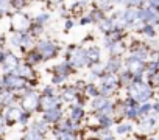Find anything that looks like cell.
I'll list each match as a JSON object with an SVG mask.
<instances>
[{"mask_svg": "<svg viewBox=\"0 0 159 140\" xmlns=\"http://www.w3.org/2000/svg\"><path fill=\"white\" fill-rule=\"evenodd\" d=\"M39 100H41V95L33 92V90H27L25 95L22 97V109L25 112H33L34 109L39 107Z\"/></svg>", "mask_w": 159, "mask_h": 140, "instance_id": "6da1fadb", "label": "cell"}, {"mask_svg": "<svg viewBox=\"0 0 159 140\" xmlns=\"http://www.w3.org/2000/svg\"><path fill=\"white\" fill-rule=\"evenodd\" d=\"M36 51L42 56V59H52L53 56H56V53H58V47L52 42V41H41L39 44H38V48H36Z\"/></svg>", "mask_w": 159, "mask_h": 140, "instance_id": "7a4b0ae2", "label": "cell"}, {"mask_svg": "<svg viewBox=\"0 0 159 140\" xmlns=\"http://www.w3.org/2000/svg\"><path fill=\"white\" fill-rule=\"evenodd\" d=\"M70 65H73V67L89 65V59H88V55H86V50L84 48H72Z\"/></svg>", "mask_w": 159, "mask_h": 140, "instance_id": "3957f363", "label": "cell"}, {"mask_svg": "<svg viewBox=\"0 0 159 140\" xmlns=\"http://www.w3.org/2000/svg\"><path fill=\"white\" fill-rule=\"evenodd\" d=\"M3 83L8 90H22L25 87V80L16 77L14 73H8L7 77H3Z\"/></svg>", "mask_w": 159, "mask_h": 140, "instance_id": "277c9868", "label": "cell"}, {"mask_svg": "<svg viewBox=\"0 0 159 140\" xmlns=\"http://www.w3.org/2000/svg\"><path fill=\"white\" fill-rule=\"evenodd\" d=\"M11 25L16 30V33H25V30L30 28V20L24 14H14L13 20H11Z\"/></svg>", "mask_w": 159, "mask_h": 140, "instance_id": "5b68a950", "label": "cell"}, {"mask_svg": "<svg viewBox=\"0 0 159 140\" xmlns=\"http://www.w3.org/2000/svg\"><path fill=\"white\" fill-rule=\"evenodd\" d=\"M22 111H24V109L19 107V106H10V107H7V112H5V115H3L5 123H14V121H19V117H20Z\"/></svg>", "mask_w": 159, "mask_h": 140, "instance_id": "8992f818", "label": "cell"}, {"mask_svg": "<svg viewBox=\"0 0 159 140\" xmlns=\"http://www.w3.org/2000/svg\"><path fill=\"white\" fill-rule=\"evenodd\" d=\"M59 98L56 97H41L39 100V107H42V111H50V109H56L59 107Z\"/></svg>", "mask_w": 159, "mask_h": 140, "instance_id": "52a82bcc", "label": "cell"}, {"mask_svg": "<svg viewBox=\"0 0 159 140\" xmlns=\"http://www.w3.org/2000/svg\"><path fill=\"white\" fill-rule=\"evenodd\" d=\"M2 65H3V70H5L7 73H14V70L19 65V59L14 55H7L5 59H3V62H2Z\"/></svg>", "mask_w": 159, "mask_h": 140, "instance_id": "ba28073f", "label": "cell"}, {"mask_svg": "<svg viewBox=\"0 0 159 140\" xmlns=\"http://www.w3.org/2000/svg\"><path fill=\"white\" fill-rule=\"evenodd\" d=\"M61 117H62L61 107H56V109L45 111V112H44V117H42V120H44L47 125H50V123H58V121L61 120Z\"/></svg>", "mask_w": 159, "mask_h": 140, "instance_id": "9c48e42d", "label": "cell"}, {"mask_svg": "<svg viewBox=\"0 0 159 140\" xmlns=\"http://www.w3.org/2000/svg\"><path fill=\"white\" fill-rule=\"evenodd\" d=\"M70 118L69 120H72V121H75V123H80L83 120V117H84V109H83V106L81 104H75V106H70Z\"/></svg>", "mask_w": 159, "mask_h": 140, "instance_id": "30bf717a", "label": "cell"}, {"mask_svg": "<svg viewBox=\"0 0 159 140\" xmlns=\"http://www.w3.org/2000/svg\"><path fill=\"white\" fill-rule=\"evenodd\" d=\"M14 75L16 77H19V78H31L33 77V70H31V67L30 65H22V64H19L17 65V68L14 70Z\"/></svg>", "mask_w": 159, "mask_h": 140, "instance_id": "8fae6325", "label": "cell"}, {"mask_svg": "<svg viewBox=\"0 0 159 140\" xmlns=\"http://www.w3.org/2000/svg\"><path fill=\"white\" fill-rule=\"evenodd\" d=\"M78 95H76V89L75 87H67V89H64L62 92H61V101H73L75 98H76Z\"/></svg>", "mask_w": 159, "mask_h": 140, "instance_id": "7c38bea8", "label": "cell"}, {"mask_svg": "<svg viewBox=\"0 0 159 140\" xmlns=\"http://www.w3.org/2000/svg\"><path fill=\"white\" fill-rule=\"evenodd\" d=\"M108 103H109V101H108V98H105V97H100V95H98V97H95V98L92 100V109H94L95 112H100V111L108 104Z\"/></svg>", "mask_w": 159, "mask_h": 140, "instance_id": "4fadbf2b", "label": "cell"}, {"mask_svg": "<svg viewBox=\"0 0 159 140\" xmlns=\"http://www.w3.org/2000/svg\"><path fill=\"white\" fill-rule=\"evenodd\" d=\"M31 129L44 135V134L48 131V125H47L44 120H36V121H33V123H31Z\"/></svg>", "mask_w": 159, "mask_h": 140, "instance_id": "5bb4252c", "label": "cell"}, {"mask_svg": "<svg viewBox=\"0 0 159 140\" xmlns=\"http://www.w3.org/2000/svg\"><path fill=\"white\" fill-rule=\"evenodd\" d=\"M13 103H14V95L11 92H0V104L10 107L13 106Z\"/></svg>", "mask_w": 159, "mask_h": 140, "instance_id": "9a60e30c", "label": "cell"}, {"mask_svg": "<svg viewBox=\"0 0 159 140\" xmlns=\"http://www.w3.org/2000/svg\"><path fill=\"white\" fill-rule=\"evenodd\" d=\"M70 72H72V65H70L69 62H62V64H59V65L55 67V73H56V75L67 77Z\"/></svg>", "mask_w": 159, "mask_h": 140, "instance_id": "2e32d148", "label": "cell"}, {"mask_svg": "<svg viewBox=\"0 0 159 140\" xmlns=\"http://www.w3.org/2000/svg\"><path fill=\"white\" fill-rule=\"evenodd\" d=\"M86 55H88V59H89V65H91L92 62H97V61L100 59V50H98L97 47L88 48V50H86Z\"/></svg>", "mask_w": 159, "mask_h": 140, "instance_id": "e0dca14e", "label": "cell"}, {"mask_svg": "<svg viewBox=\"0 0 159 140\" xmlns=\"http://www.w3.org/2000/svg\"><path fill=\"white\" fill-rule=\"evenodd\" d=\"M55 138L56 140H80L76 137V134H70V132H62V131H55Z\"/></svg>", "mask_w": 159, "mask_h": 140, "instance_id": "ac0fdd59", "label": "cell"}, {"mask_svg": "<svg viewBox=\"0 0 159 140\" xmlns=\"http://www.w3.org/2000/svg\"><path fill=\"white\" fill-rule=\"evenodd\" d=\"M97 118H98V125H100L102 128H105V129H108V128L112 125V118H111L109 115H98V114H97Z\"/></svg>", "mask_w": 159, "mask_h": 140, "instance_id": "d6986e66", "label": "cell"}, {"mask_svg": "<svg viewBox=\"0 0 159 140\" xmlns=\"http://www.w3.org/2000/svg\"><path fill=\"white\" fill-rule=\"evenodd\" d=\"M84 94L86 95H89V97H98V87L95 86V84H92V83H89V84H86L84 86Z\"/></svg>", "mask_w": 159, "mask_h": 140, "instance_id": "ffe728a7", "label": "cell"}, {"mask_svg": "<svg viewBox=\"0 0 159 140\" xmlns=\"http://www.w3.org/2000/svg\"><path fill=\"white\" fill-rule=\"evenodd\" d=\"M27 61H28V64H38V62H41L42 61V56L36 51V50H33V51H30L28 55H27Z\"/></svg>", "mask_w": 159, "mask_h": 140, "instance_id": "44dd1931", "label": "cell"}, {"mask_svg": "<svg viewBox=\"0 0 159 140\" xmlns=\"http://www.w3.org/2000/svg\"><path fill=\"white\" fill-rule=\"evenodd\" d=\"M22 140H44V135L39 134V132H36V131H33V129H30V131L24 135Z\"/></svg>", "mask_w": 159, "mask_h": 140, "instance_id": "7402d4cb", "label": "cell"}, {"mask_svg": "<svg viewBox=\"0 0 159 140\" xmlns=\"http://www.w3.org/2000/svg\"><path fill=\"white\" fill-rule=\"evenodd\" d=\"M33 45V37L27 33H22V42H20V47L22 48H30Z\"/></svg>", "mask_w": 159, "mask_h": 140, "instance_id": "603a6c76", "label": "cell"}, {"mask_svg": "<svg viewBox=\"0 0 159 140\" xmlns=\"http://www.w3.org/2000/svg\"><path fill=\"white\" fill-rule=\"evenodd\" d=\"M116 83H117V80H116L114 75H106V77H103V80H102V84L109 86V87H114Z\"/></svg>", "mask_w": 159, "mask_h": 140, "instance_id": "cb8c5ba5", "label": "cell"}, {"mask_svg": "<svg viewBox=\"0 0 159 140\" xmlns=\"http://www.w3.org/2000/svg\"><path fill=\"white\" fill-rule=\"evenodd\" d=\"M34 20H36V25H41V27H42L44 24H47V22L50 20V16H48L47 13H42V14H38Z\"/></svg>", "mask_w": 159, "mask_h": 140, "instance_id": "d4e9b609", "label": "cell"}, {"mask_svg": "<svg viewBox=\"0 0 159 140\" xmlns=\"http://www.w3.org/2000/svg\"><path fill=\"white\" fill-rule=\"evenodd\" d=\"M20 42H22V33H14L10 39V44L13 47H20Z\"/></svg>", "mask_w": 159, "mask_h": 140, "instance_id": "484cf974", "label": "cell"}, {"mask_svg": "<svg viewBox=\"0 0 159 140\" xmlns=\"http://www.w3.org/2000/svg\"><path fill=\"white\" fill-rule=\"evenodd\" d=\"M119 67V61L117 59H114V58H111L109 59V62H108V65H106V70L111 73V72H114V70Z\"/></svg>", "mask_w": 159, "mask_h": 140, "instance_id": "4316f807", "label": "cell"}, {"mask_svg": "<svg viewBox=\"0 0 159 140\" xmlns=\"http://www.w3.org/2000/svg\"><path fill=\"white\" fill-rule=\"evenodd\" d=\"M25 3H27V0H10V7H13L16 10H20Z\"/></svg>", "mask_w": 159, "mask_h": 140, "instance_id": "83f0119b", "label": "cell"}, {"mask_svg": "<svg viewBox=\"0 0 159 140\" xmlns=\"http://www.w3.org/2000/svg\"><path fill=\"white\" fill-rule=\"evenodd\" d=\"M28 120H30V112L22 111V114H20V117H19V123H20V125H27Z\"/></svg>", "mask_w": 159, "mask_h": 140, "instance_id": "f1b7e54d", "label": "cell"}, {"mask_svg": "<svg viewBox=\"0 0 159 140\" xmlns=\"http://www.w3.org/2000/svg\"><path fill=\"white\" fill-rule=\"evenodd\" d=\"M128 131H131V125H128V123L119 125V128H117V134H126Z\"/></svg>", "mask_w": 159, "mask_h": 140, "instance_id": "f546056e", "label": "cell"}, {"mask_svg": "<svg viewBox=\"0 0 159 140\" xmlns=\"http://www.w3.org/2000/svg\"><path fill=\"white\" fill-rule=\"evenodd\" d=\"M112 20L111 19H103L102 22H100V27L103 28V30H109V28H112Z\"/></svg>", "mask_w": 159, "mask_h": 140, "instance_id": "4dcf8cb0", "label": "cell"}, {"mask_svg": "<svg viewBox=\"0 0 159 140\" xmlns=\"http://www.w3.org/2000/svg\"><path fill=\"white\" fill-rule=\"evenodd\" d=\"M66 78H67V77H62V75H55V77L52 78V83H53V84H61V83H64V81H66Z\"/></svg>", "mask_w": 159, "mask_h": 140, "instance_id": "1f68e13d", "label": "cell"}, {"mask_svg": "<svg viewBox=\"0 0 159 140\" xmlns=\"http://www.w3.org/2000/svg\"><path fill=\"white\" fill-rule=\"evenodd\" d=\"M42 97H55V94H53V87H45L44 89V92H42Z\"/></svg>", "mask_w": 159, "mask_h": 140, "instance_id": "d6a6232c", "label": "cell"}, {"mask_svg": "<svg viewBox=\"0 0 159 140\" xmlns=\"http://www.w3.org/2000/svg\"><path fill=\"white\" fill-rule=\"evenodd\" d=\"M102 70H103L102 65H94V67H92V75H95V77H97V75H102V73H103Z\"/></svg>", "mask_w": 159, "mask_h": 140, "instance_id": "836d02e7", "label": "cell"}, {"mask_svg": "<svg viewBox=\"0 0 159 140\" xmlns=\"http://www.w3.org/2000/svg\"><path fill=\"white\" fill-rule=\"evenodd\" d=\"M5 120H3V117L2 115H0V135H2V134H5Z\"/></svg>", "mask_w": 159, "mask_h": 140, "instance_id": "e575fe53", "label": "cell"}, {"mask_svg": "<svg viewBox=\"0 0 159 140\" xmlns=\"http://www.w3.org/2000/svg\"><path fill=\"white\" fill-rule=\"evenodd\" d=\"M41 31H42V27H41V25H36V27L33 28V36H36V34H41Z\"/></svg>", "mask_w": 159, "mask_h": 140, "instance_id": "d590c367", "label": "cell"}, {"mask_svg": "<svg viewBox=\"0 0 159 140\" xmlns=\"http://www.w3.org/2000/svg\"><path fill=\"white\" fill-rule=\"evenodd\" d=\"M73 25H75V22H73V20H67V22H66V30H70Z\"/></svg>", "mask_w": 159, "mask_h": 140, "instance_id": "8d00e7d4", "label": "cell"}, {"mask_svg": "<svg viewBox=\"0 0 159 140\" xmlns=\"http://www.w3.org/2000/svg\"><path fill=\"white\" fill-rule=\"evenodd\" d=\"M91 22H92V20H91V17H89V16H86V17H83V19H81V24H83V25H84V24H91Z\"/></svg>", "mask_w": 159, "mask_h": 140, "instance_id": "74e56055", "label": "cell"}, {"mask_svg": "<svg viewBox=\"0 0 159 140\" xmlns=\"http://www.w3.org/2000/svg\"><path fill=\"white\" fill-rule=\"evenodd\" d=\"M5 56H7V55H5V53H3L2 50H0V65H2V62H3V59H5Z\"/></svg>", "mask_w": 159, "mask_h": 140, "instance_id": "f35d334b", "label": "cell"}, {"mask_svg": "<svg viewBox=\"0 0 159 140\" xmlns=\"http://www.w3.org/2000/svg\"><path fill=\"white\" fill-rule=\"evenodd\" d=\"M5 87V83H3V78L0 77V89H3Z\"/></svg>", "mask_w": 159, "mask_h": 140, "instance_id": "ab89813d", "label": "cell"}, {"mask_svg": "<svg viewBox=\"0 0 159 140\" xmlns=\"http://www.w3.org/2000/svg\"><path fill=\"white\" fill-rule=\"evenodd\" d=\"M2 14H3V13H2V11H0V16H2Z\"/></svg>", "mask_w": 159, "mask_h": 140, "instance_id": "60d3db41", "label": "cell"}]
</instances>
